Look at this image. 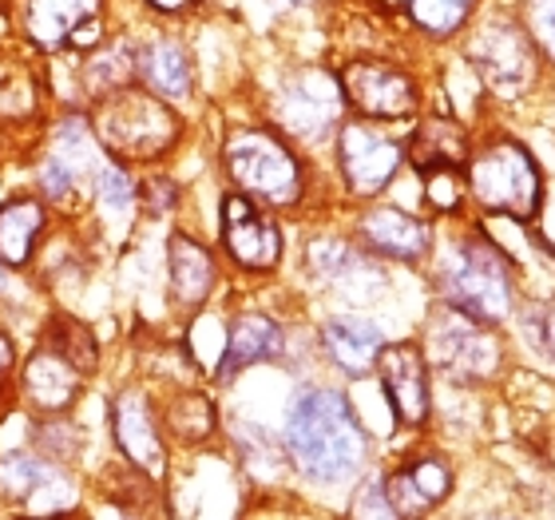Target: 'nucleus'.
<instances>
[{
    "instance_id": "36",
    "label": "nucleus",
    "mask_w": 555,
    "mask_h": 520,
    "mask_svg": "<svg viewBox=\"0 0 555 520\" xmlns=\"http://www.w3.org/2000/svg\"><path fill=\"white\" fill-rule=\"evenodd\" d=\"M535 326H540L535 334H540V342H544V350L555 358V302H547L544 310H540V322H535Z\"/></svg>"
},
{
    "instance_id": "10",
    "label": "nucleus",
    "mask_w": 555,
    "mask_h": 520,
    "mask_svg": "<svg viewBox=\"0 0 555 520\" xmlns=\"http://www.w3.org/2000/svg\"><path fill=\"white\" fill-rule=\"evenodd\" d=\"M341 104L346 96L322 68L294 72L278 92V116L301 139H322L325 131H334L341 119Z\"/></svg>"
},
{
    "instance_id": "37",
    "label": "nucleus",
    "mask_w": 555,
    "mask_h": 520,
    "mask_svg": "<svg viewBox=\"0 0 555 520\" xmlns=\"http://www.w3.org/2000/svg\"><path fill=\"white\" fill-rule=\"evenodd\" d=\"M12 366H16V350H12L9 334H0V385H4V378L12 373Z\"/></svg>"
},
{
    "instance_id": "31",
    "label": "nucleus",
    "mask_w": 555,
    "mask_h": 520,
    "mask_svg": "<svg viewBox=\"0 0 555 520\" xmlns=\"http://www.w3.org/2000/svg\"><path fill=\"white\" fill-rule=\"evenodd\" d=\"M310 266L318 275H337L341 266H349V251L337 239H318L310 246Z\"/></svg>"
},
{
    "instance_id": "33",
    "label": "nucleus",
    "mask_w": 555,
    "mask_h": 520,
    "mask_svg": "<svg viewBox=\"0 0 555 520\" xmlns=\"http://www.w3.org/2000/svg\"><path fill=\"white\" fill-rule=\"evenodd\" d=\"M135 195L143 199L147 211H155V215H167V211H175V203H179V191H175L171 179H147Z\"/></svg>"
},
{
    "instance_id": "1",
    "label": "nucleus",
    "mask_w": 555,
    "mask_h": 520,
    "mask_svg": "<svg viewBox=\"0 0 555 520\" xmlns=\"http://www.w3.org/2000/svg\"><path fill=\"white\" fill-rule=\"evenodd\" d=\"M286 449L301 473L313 481H346L365 461V429H361L353 405L337 390L306 385L294 393L286 414Z\"/></svg>"
},
{
    "instance_id": "34",
    "label": "nucleus",
    "mask_w": 555,
    "mask_h": 520,
    "mask_svg": "<svg viewBox=\"0 0 555 520\" xmlns=\"http://www.w3.org/2000/svg\"><path fill=\"white\" fill-rule=\"evenodd\" d=\"M532 28L540 45L555 56V0H532Z\"/></svg>"
},
{
    "instance_id": "20",
    "label": "nucleus",
    "mask_w": 555,
    "mask_h": 520,
    "mask_svg": "<svg viewBox=\"0 0 555 520\" xmlns=\"http://www.w3.org/2000/svg\"><path fill=\"white\" fill-rule=\"evenodd\" d=\"M322 346H325V354L334 358L337 370H346L349 378H365V373L373 370L377 354H382L385 338L370 318L341 314V318H330V322L322 326Z\"/></svg>"
},
{
    "instance_id": "6",
    "label": "nucleus",
    "mask_w": 555,
    "mask_h": 520,
    "mask_svg": "<svg viewBox=\"0 0 555 520\" xmlns=\"http://www.w3.org/2000/svg\"><path fill=\"white\" fill-rule=\"evenodd\" d=\"M468 64L492 92L508 96V100L532 92L535 76H540L535 40L520 21H508V16H496L476 28L468 40Z\"/></svg>"
},
{
    "instance_id": "17",
    "label": "nucleus",
    "mask_w": 555,
    "mask_h": 520,
    "mask_svg": "<svg viewBox=\"0 0 555 520\" xmlns=\"http://www.w3.org/2000/svg\"><path fill=\"white\" fill-rule=\"evenodd\" d=\"M95 16H100V0H24L21 9L24 36L44 52L76 45L80 28Z\"/></svg>"
},
{
    "instance_id": "28",
    "label": "nucleus",
    "mask_w": 555,
    "mask_h": 520,
    "mask_svg": "<svg viewBox=\"0 0 555 520\" xmlns=\"http://www.w3.org/2000/svg\"><path fill=\"white\" fill-rule=\"evenodd\" d=\"M167 433H175L186 445H198L215 433V405L203 393H183L167 405Z\"/></svg>"
},
{
    "instance_id": "5",
    "label": "nucleus",
    "mask_w": 555,
    "mask_h": 520,
    "mask_svg": "<svg viewBox=\"0 0 555 520\" xmlns=\"http://www.w3.org/2000/svg\"><path fill=\"white\" fill-rule=\"evenodd\" d=\"M227 172L243 195L267 203V207H294L306 191L298 155L267 128H238L227 136L222 148Z\"/></svg>"
},
{
    "instance_id": "2",
    "label": "nucleus",
    "mask_w": 555,
    "mask_h": 520,
    "mask_svg": "<svg viewBox=\"0 0 555 520\" xmlns=\"http://www.w3.org/2000/svg\"><path fill=\"white\" fill-rule=\"evenodd\" d=\"M464 187L476 199V207L488 215H504L516 223H532L544 203V179L532 151L516 139H492L488 148L468 155L464 163Z\"/></svg>"
},
{
    "instance_id": "24",
    "label": "nucleus",
    "mask_w": 555,
    "mask_h": 520,
    "mask_svg": "<svg viewBox=\"0 0 555 520\" xmlns=\"http://www.w3.org/2000/svg\"><path fill=\"white\" fill-rule=\"evenodd\" d=\"M0 489L9 493V497L24 500L33 512H40V497L48 493H72L68 481L52 469V465L36 461V457H24V453H12L0 461Z\"/></svg>"
},
{
    "instance_id": "22",
    "label": "nucleus",
    "mask_w": 555,
    "mask_h": 520,
    "mask_svg": "<svg viewBox=\"0 0 555 520\" xmlns=\"http://www.w3.org/2000/svg\"><path fill=\"white\" fill-rule=\"evenodd\" d=\"M48 227V211L40 199H9L0 203V266H24Z\"/></svg>"
},
{
    "instance_id": "15",
    "label": "nucleus",
    "mask_w": 555,
    "mask_h": 520,
    "mask_svg": "<svg viewBox=\"0 0 555 520\" xmlns=\"http://www.w3.org/2000/svg\"><path fill=\"white\" fill-rule=\"evenodd\" d=\"M83 382H88V378H83L60 350L48 346V342L24 362V370H21L24 402L33 405L36 414H64V409H72L76 397L83 393Z\"/></svg>"
},
{
    "instance_id": "12",
    "label": "nucleus",
    "mask_w": 555,
    "mask_h": 520,
    "mask_svg": "<svg viewBox=\"0 0 555 520\" xmlns=\"http://www.w3.org/2000/svg\"><path fill=\"white\" fill-rule=\"evenodd\" d=\"M373 370L382 378V390L389 397V409L401 426L416 429L428 421V409H433V393H428V362L425 350L416 342H393V346H382Z\"/></svg>"
},
{
    "instance_id": "27",
    "label": "nucleus",
    "mask_w": 555,
    "mask_h": 520,
    "mask_svg": "<svg viewBox=\"0 0 555 520\" xmlns=\"http://www.w3.org/2000/svg\"><path fill=\"white\" fill-rule=\"evenodd\" d=\"M44 342L52 350H60V354H64V358H68L83 378H92L95 366H100V350H95L92 330H88L83 322H76V318H52Z\"/></svg>"
},
{
    "instance_id": "19",
    "label": "nucleus",
    "mask_w": 555,
    "mask_h": 520,
    "mask_svg": "<svg viewBox=\"0 0 555 520\" xmlns=\"http://www.w3.org/2000/svg\"><path fill=\"white\" fill-rule=\"evenodd\" d=\"M468 155H473L468 151V136L449 116H425L416 124L413 136H409V163L416 167V175L461 172Z\"/></svg>"
},
{
    "instance_id": "30",
    "label": "nucleus",
    "mask_w": 555,
    "mask_h": 520,
    "mask_svg": "<svg viewBox=\"0 0 555 520\" xmlns=\"http://www.w3.org/2000/svg\"><path fill=\"white\" fill-rule=\"evenodd\" d=\"M425 191L433 207L456 211L464 195V179H461V172H433V175H425Z\"/></svg>"
},
{
    "instance_id": "4",
    "label": "nucleus",
    "mask_w": 555,
    "mask_h": 520,
    "mask_svg": "<svg viewBox=\"0 0 555 520\" xmlns=\"http://www.w3.org/2000/svg\"><path fill=\"white\" fill-rule=\"evenodd\" d=\"M437 287L452 310L485 326L504 322L512 314V263L480 234L461 239L444 255Z\"/></svg>"
},
{
    "instance_id": "9",
    "label": "nucleus",
    "mask_w": 555,
    "mask_h": 520,
    "mask_svg": "<svg viewBox=\"0 0 555 520\" xmlns=\"http://www.w3.org/2000/svg\"><path fill=\"white\" fill-rule=\"evenodd\" d=\"M337 163L349 191L370 199L393 183L401 167V143L377 131V119H349L337 131Z\"/></svg>"
},
{
    "instance_id": "39",
    "label": "nucleus",
    "mask_w": 555,
    "mask_h": 520,
    "mask_svg": "<svg viewBox=\"0 0 555 520\" xmlns=\"http://www.w3.org/2000/svg\"><path fill=\"white\" fill-rule=\"evenodd\" d=\"M294 4H306V0H294Z\"/></svg>"
},
{
    "instance_id": "29",
    "label": "nucleus",
    "mask_w": 555,
    "mask_h": 520,
    "mask_svg": "<svg viewBox=\"0 0 555 520\" xmlns=\"http://www.w3.org/2000/svg\"><path fill=\"white\" fill-rule=\"evenodd\" d=\"M476 0H409V16L421 33L428 36H452L468 21Z\"/></svg>"
},
{
    "instance_id": "26",
    "label": "nucleus",
    "mask_w": 555,
    "mask_h": 520,
    "mask_svg": "<svg viewBox=\"0 0 555 520\" xmlns=\"http://www.w3.org/2000/svg\"><path fill=\"white\" fill-rule=\"evenodd\" d=\"M139 76V56L135 48L116 40V45L107 48H95L92 60H88V68H83V88L92 100H104V96L119 92V88H128L131 80Z\"/></svg>"
},
{
    "instance_id": "13",
    "label": "nucleus",
    "mask_w": 555,
    "mask_h": 520,
    "mask_svg": "<svg viewBox=\"0 0 555 520\" xmlns=\"http://www.w3.org/2000/svg\"><path fill=\"white\" fill-rule=\"evenodd\" d=\"M112 433H116V445L128 457V465L143 469L151 481H159L163 469H167V441H163L159 421L151 414L147 393L135 390V385L116 393V402H112Z\"/></svg>"
},
{
    "instance_id": "3",
    "label": "nucleus",
    "mask_w": 555,
    "mask_h": 520,
    "mask_svg": "<svg viewBox=\"0 0 555 520\" xmlns=\"http://www.w3.org/2000/svg\"><path fill=\"white\" fill-rule=\"evenodd\" d=\"M95 139L107 155L116 160H155V155H167V151L179 143L183 136V124L175 116L167 100L147 88H119V92L104 96L100 107H95Z\"/></svg>"
},
{
    "instance_id": "23",
    "label": "nucleus",
    "mask_w": 555,
    "mask_h": 520,
    "mask_svg": "<svg viewBox=\"0 0 555 520\" xmlns=\"http://www.w3.org/2000/svg\"><path fill=\"white\" fill-rule=\"evenodd\" d=\"M139 80L163 100H183L191 96V60L175 40H151L139 52Z\"/></svg>"
},
{
    "instance_id": "8",
    "label": "nucleus",
    "mask_w": 555,
    "mask_h": 520,
    "mask_svg": "<svg viewBox=\"0 0 555 520\" xmlns=\"http://www.w3.org/2000/svg\"><path fill=\"white\" fill-rule=\"evenodd\" d=\"M337 88L365 119H409L421 104L413 76L385 60H349Z\"/></svg>"
},
{
    "instance_id": "25",
    "label": "nucleus",
    "mask_w": 555,
    "mask_h": 520,
    "mask_svg": "<svg viewBox=\"0 0 555 520\" xmlns=\"http://www.w3.org/2000/svg\"><path fill=\"white\" fill-rule=\"evenodd\" d=\"M52 155H56L68 175L80 183V179H100V172L107 167L104 160V148H100V139L92 136V128L83 124V119H64L56 128V139H52Z\"/></svg>"
},
{
    "instance_id": "35",
    "label": "nucleus",
    "mask_w": 555,
    "mask_h": 520,
    "mask_svg": "<svg viewBox=\"0 0 555 520\" xmlns=\"http://www.w3.org/2000/svg\"><path fill=\"white\" fill-rule=\"evenodd\" d=\"M365 500H353V512L358 517H393V509H389V500H385V485L382 481H373L365 493H361Z\"/></svg>"
},
{
    "instance_id": "18",
    "label": "nucleus",
    "mask_w": 555,
    "mask_h": 520,
    "mask_svg": "<svg viewBox=\"0 0 555 520\" xmlns=\"http://www.w3.org/2000/svg\"><path fill=\"white\" fill-rule=\"evenodd\" d=\"M286 346V338H282V326L267 314H238L227 330V346H222V358H219V378H234V373L250 370L258 362H274Z\"/></svg>"
},
{
    "instance_id": "16",
    "label": "nucleus",
    "mask_w": 555,
    "mask_h": 520,
    "mask_svg": "<svg viewBox=\"0 0 555 520\" xmlns=\"http://www.w3.org/2000/svg\"><path fill=\"white\" fill-rule=\"evenodd\" d=\"M358 239L365 251L385 258H397V263H416V258L428 255V243L433 234L416 215L401 207H373L361 215L358 223Z\"/></svg>"
},
{
    "instance_id": "7",
    "label": "nucleus",
    "mask_w": 555,
    "mask_h": 520,
    "mask_svg": "<svg viewBox=\"0 0 555 520\" xmlns=\"http://www.w3.org/2000/svg\"><path fill=\"white\" fill-rule=\"evenodd\" d=\"M428 350H433V362L456 382H485L500 366V346L485 334V322L452 310L449 302L428 322Z\"/></svg>"
},
{
    "instance_id": "32",
    "label": "nucleus",
    "mask_w": 555,
    "mask_h": 520,
    "mask_svg": "<svg viewBox=\"0 0 555 520\" xmlns=\"http://www.w3.org/2000/svg\"><path fill=\"white\" fill-rule=\"evenodd\" d=\"M40 187H44L48 199H68L72 187H76V179H72L68 167H64L56 155H48L44 167H40Z\"/></svg>"
},
{
    "instance_id": "14",
    "label": "nucleus",
    "mask_w": 555,
    "mask_h": 520,
    "mask_svg": "<svg viewBox=\"0 0 555 520\" xmlns=\"http://www.w3.org/2000/svg\"><path fill=\"white\" fill-rule=\"evenodd\" d=\"M382 485L393 517H425L449 500L452 469L440 457H416V461H405L397 473L385 477Z\"/></svg>"
},
{
    "instance_id": "38",
    "label": "nucleus",
    "mask_w": 555,
    "mask_h": 520,
    "mask_svg": "<svg viewBox=\"0 0 555 520\" xmlns=\"http://www.w3.org/2000/svg\"><path fill=\"white\" fill-rule=\"evenodd\" d=\"M147 4L155 12H183V9H191L195 0H147Z\"/></svg>"
},
{
    "instance_id": "11",
    "label": "nucleus",
    "mask_w": 555,
    "mask_h": 520,
    "mask_svg": "<svg viewBox=\"0 0 555 520\" xmlns=\"http://www.w3.org/2000/svg\"><path fill=\"white\" fill-rule=\"evenodd\" d=\"M222 246L246 270H274L282 258V231L258 199L234 191L222 199Z\"/></svg>"
},
{
    "instance_id": "21",
    "label": "nucleus",
    "mask_w": 555,
    "mask_h": 520,
    "mask_svg": "<svg viewBox=\"0 0 555 520\" xmlns=\"http://www.w3.org/2000/svg\"><path fill=\"white\" fill-rule=\"evenodd\" d=\"M167 270H171V299L183 310L203 306L215 287V258L203 243H195L191 234L175 231L167 243Z\"/></svg>"
}]
</instances>
